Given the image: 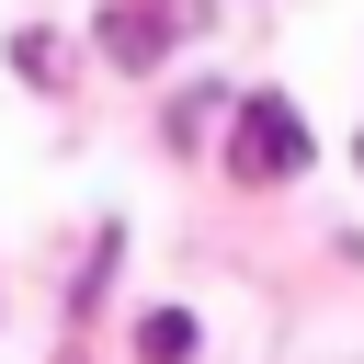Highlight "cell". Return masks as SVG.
Masks as SVG:
<instances>
[{
    "label": "cell",
    "instance_id": "3957f363",
    "mask_svg": "<svg viewBox=\"0 0 364 364\" xmlns=\"http://www.w3.org/2000/svg\"><path fill=\"white\" fill-rule=\"evenodd\" d=\"M136 353H148V364H193V318H182V307H148V318H136Z\"/></svg>",
    "mask_w": 364,
    "mask_h": 364
},
{
    "label": "cell",
    "instance_id": "277c9868",
    "mask_svg": "<svg viewBox=\"0 0 364 364\" xmlns=\"http://www.w3.org/2000/svg\"><path fill=\"white\" fill-rule=\"evenodd\" d=\"M11 68H23V80H57L68 46H57V34H11Z\"/></svg>",
    "mask_w": 364,
    "mask_h": 364
},
{
    "label": "cell",
    "instance_id": "7a4b0ae2",
    "mask_svg": "<svg viewBox=\"0 0 364 364\" xmlns=\"http://www.w3.org/2000/svg\"><path fill=\"white\" fill-rule=\"evenodd\" d=\"M193 11H205V0H159V11L114 0V11H102V57H114V68H148V57H159V46H171V34H182Z\"/></svg>",
    "mask_w": 364,
    "mask_h": 364
},
{
    "label": "cell",
    "instance_id": "6da1fadb",
    "mask_svg": "<svg viewBox=\"0 0 364 364\" xmlns=\"http://www.w3.org/2000/svg\"><path fill=\"white\" fill-rule=\"evenodd\" d=\"M307 114L284 102V91H239V114H228V182H296L307 171Z\"/></svg>",
    "mask_w": 364,
    "mask_h": 364
},
{
    "label": "cell",
    "instance_id": "5b68a950",
    "mask_svg": "<svg viewBox=\"0 0 364 364\" xmlns=\"http://www.w3.org/2000/svg\"><path fill=\"white\" fill-rule=\"evenodd\" d=\"M353 159H364V148H353Z\"/></svg>",
    "mask_w": 364,
    "mask_h": 364
}]
</instances>
